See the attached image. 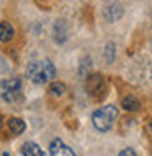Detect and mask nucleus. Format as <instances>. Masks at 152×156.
Wrapping results in <instances>:
<instances>
[{
  "label": "nucleus",
  "mask_w": 152,
  "mask_h": 156,
  "mask_svg": "<svg viewBox=\"0 0 152 156\" xmlns=\"http://www.w3.org/2000/svg\"><path fill=\"white\" fill-rule=\"evenodd\" d=\"M55 73H57L55 66L50 60H37V62H32L27 68V76L37 85L50 83L55 78Z\"/></svg>",
  "instance_id": "nucleus-1"
},
{
  "label": "nucleus",
  "mask_w": 152,
  "mask_h": 156,
  "mask_svg": "<svg viewBox=\"0 0 152 156\" xmlns=\"http://www.w3.org/2000/svg\"><path fill=\"white\" fill-rule=\"evenodd\" d=\"M119 117V110L115 105H106L101 107L99 110H95L92 115V124L97 131H108L112 129L115 124V119Z\"/></svg>",
  "instance_id": "nucleus-2"
},
{
  "label": "nucleus",
  "mask_w": 152,
  "mask_h": 156,
  "mask_svg": "<svg viewBox=\"0 0 152 156\" xmlns=\"http://www.w3.org/2000/svg\"><path fill=\"white\" fill-rule=\"evenodd\" d=\"M21 96V80L19 78H9V80H0V98L5 101H16Z\"/></svg>",
  "instance_id": "nucleus-3"
},
{
  "label": "nucleus",
  "mask_w": 152,
  "mask_h": 156,
  "mask_svg": "<svg viewBox=\"0 0 152 156\" xmlns=\"http://www.w3.org/2000/svg\"><path fill=\"white\" fill-rule=\"evenodd\" d=\"M85 89L94 99H101V98H105V94H106L105 78L101 76V75H90V76H87Z\"/></svg>",
  "instance_id": "nucleus-4"
},
{
  "label": "nucleus",
  "mask_w": 152,
  "mask_h": 156,
  "mask_svg": "<svg viewBox=\"0 0 152 156\" xmlns=\"http://www.w3.org/2000/svg\"><path fill=\"white\" fill-rule=\"evenodd\" d=\"M50 154L51 156H60V154H64V156H74V151L73 149H69V147L62 142V140H53L51 144H50Z\"/></svg>",
  "instance_id": "nucleus-5"
},
{
  "label": "nucleus",
  "mask_w": 152,
  "mask_h": 156,
  "mask_svg": "<svg viewBox=\"0 0 152 156\" xmlns=\"http://www.w3.org/2000/svg\"><path fill=\"white\" fill-rule=\"evenodd\" d=\"M21 154H25V156H44V151H43L37 144H34V142H25V144L21 146Z\"/></svg>",
  "instance_id": "nucleus-6"
},
{
  "label": "nucleus",
  "mask_w": 152,
  "mask_h": 156,
  "mask_svg": "<svg viewBox=\"0 0 152 156\" xmlns=\"http://www.w3.org/2000/svg\"><path fill=\"white\" fill-rule=\"evenodd\" d=\"M120 16H122V7L119 4H110L105 9V18L108 21H117Z\"/></svg>",
  "instance_id": "nucleus-7"
},
{
  "label": "nucleus",
  "mask_w": 152,
  "mask_h": 156,
  "mask_svg": "<svg viewBox=\"0 0 152 156\" xmlns=\"http://www.w3.org/2000/svg\"><path fill=\"white\" fill-rule=\"evenodd\" d=\"M12 36H14L12 25L7 23V21H2V23H0V41H2V43H7V41L12 39Z\"/></svg>",
  "instance_id": "nucleus-8"
},
{
  "label": "nucleus",
  "mask_w": 152,
  "mask_h": 156,
  "mask_svg": "<svg viewBox=\"0 0 152 156\" xmlns=\"http://www.w3.org/2000/svg\"><path fill=\"white\" fill-rule=\"evenodd\" d=\"M120 107H122L124 110H129V112H136V110L140 108V101L134 96H126L122 99V103H120Z\"/></svg>",
  "instance_id": "nucleus-9"
},
{
  "label": "nucleus",
  "mask_w": 152,
  "mask_h": 156,
  "mask_svg": "<svg viewBox=\"0 0 152 156\" xmlns=\"http://www.w3.org/2000/svg\"><path fill=\"white\" fill-rule=\"evenodd\" d=\"M9 129L14 135H21L25 131V122L21 119H18V117H12V119H9Z\"/></svg>",
  "instance_id": "nucleus-10"
},
{
  "label": "nucleus",
  "mask_w": 152,
  "mask_h": 156,
  "mask_svg": "<svg viewBox=\"0 0 152 156\" xmlns=\"http://www.w3.org/2000/svg\"><path fill=\"white\" fill-rule=\"evenodd\" d=\"M50 92H51V96L60 98L64 92H66V85H64V83H60V82H53V83L50 85Z\"/></svg>",
  "instance_id": "nucleus-11"
},
{
  "label": "nucleus",
  "mask_w": 152,
  "mask_h": 156,
  "mask_svg": "<svg viewBox=\"0 0 152 156\" xmlns=\"http://www.w3.org/2000/svg\"><path fill=\"white\" fill-rule=\"evenodd\" d=\"M113 48H115V46L112 44V43L106 46V58H108V62H112V60H113V51H115Z\"/></svg>",
  "instance_id": "nucleus-12"
},
{
  "label": "nucleus",
  "mask_w": 152,
  "mask_h": 156,
  "mask_svg": "<svg viewBox=\"0 0 152 156\" xmlns=\"http://www.w3.org/2000/svg\"><path fill=\"white\" fill-rule=\"evenodd\" d=\"M119 154L120 156H136V151H133V149H124V151H120Z\"/></svg>",
  "instance_id": "nucleus-13"
},
{
  "label": "nucleus",
  "mask_w": 152,
  "mask_h": 156,
  "mask_svg": "<svg viewBox=\"0 0 152 156\" xmlns=\"http://www.w3.org/2000/svg\"><path fill=\"white\" fill-rule=\"evenodd\" d=\"M2 124H4V119H2V115H0V129H2Z\"/></svg>",
  "instance_id": "nucleus-14"
},
{
  "label": "nucleus",
  "mask_w": 152,
  "mask_h": 156,
  "mask_svg": "<svg viewBox=\"0 0 152 156\" xmlns=\"http://www.w3.org/2000/svg\"><path fill=\"white\" fill-rule=\"evenodd\" d=\"M149 126H150V131H152V121H150V124H149Z\"/></svg>",
  "instance_id": "nucleus-15"
}]
</instances>
